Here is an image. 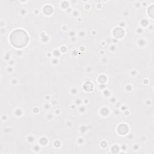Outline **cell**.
Listing matches in <instances>:
<instances>
[{"instance_id": "cell-1", "label": "cell", "mask_w": 154, "mask_h": 154, "mask_svg": "<svg viewBox=\"0 0 154 154\" xmlns=\"http://www.w3.org/2000/svg\"><path fill=\"white\" fill-rule=\"evenodd\" d=\"M28 41L26 34L21 30H17L13 32L11 36V42L12 44L16 47L24 46Z\"/></svg>"}]
</instances>
